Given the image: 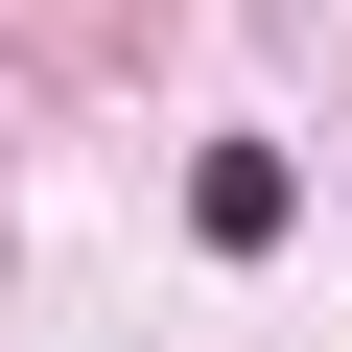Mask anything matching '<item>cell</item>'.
Instances as JSON below:
<instances>
[{
	"label": "cell",
	"mask_w": 352,
	"mask_h": 352,
	"mask_svg": "<svg viewBox=\"0 0 352 352\" xmlns=\"http://www.w3.org/2000/svg\"><path fill=\"white\" fill-rule=\"evenodd\" d=\"M188 235H212V258L282 235V141H212V164H188Z\"/></svg>",
	"instance_id": "1"
}]
</instances>
